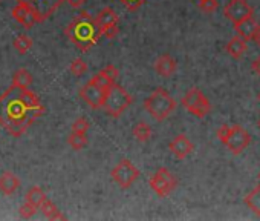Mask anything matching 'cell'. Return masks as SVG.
I'll return each mask as SVG.
<instances>
[{
    "mask_svg": "<svg viewBox=\"0 0 260 221\" xmlns=\"http://www.w3.org/2000/svg\"><path fill=\"white\" fill-rule=\"evenodd\" d=\"M134 137L138 140V142H147V140H150V137H152V128L147 125V123H144V122H140L135 128H134Z\"/></svg>",
    "mask_w": 260,
    "mask_h": 221,
    "instance_id": "cb8c5ba5",
    "label": "cell"
},
{
    "mask_svg": "<svg viewBox=\"0 0 260 221\" xmlns=\"http://www.w3.org/2000/svg\"><path fill=\"white\" fill-rule=\"evenodd\" d=\"M149 184L161 198H166L176 189L178 180L167 168H161L150 177Z\"/></svg>",
    "mask_w": 260,
    "mask_h": 221,
    "instance_id": "8992f818",
    "label": "cell"
},
{
    "mask_svg": "<svg viewBox=\"0 0 260 221\" xmlns=\"http://www.w3.org/2000/svg\"><path fill=\"white\" fill-rule=\"evenodd\" d=\"M2 2H4V0H0V4H2Z\"/></svg>",
    "mask_w": 260,
    "mask_h": 221,
    "instance_id": "ab89813d",
    "label": "cell"
},
{
    "mask_svg": "<svg viewBox=\"0 0 260 221\" xmlns=\"http://www.w3.org/2000/svg\"><path fill=\"white\" fill-rule=\"evenodd\" d=\"M11 16H13V19H14L17 23H20L25 30H29V28L36 26L37 23H42V20H40L37 11H36L32 7H29V5H26V4H22V2H19V4L11 10Z\"/></svg>",
    "mask_w": 260,
    "mask_h": 221,
    "instance_id": "9c48e42d",
    "label": "cell"
},
{
    "mask_svg": "<svg viewBox=\"0 0 260 221\" xmlns=\"http://www.w3.org/2000/svg\"><path fill=\"white\" fill-rule=\"evenodd\" d=\"M13 85L22 86V88H29L32 85V75L28 69L22 68L19 71H16V74L13 75Z\"/></svg>",
    "mask_w": 260,
    "mask_h": 221,
    "instance_id": "603a6c76",
    "label": "cell"
},
{
    "mask_svg": "<svg viewBox=\"0 0 260 221\" xmlns=\"http://www.w3.org/2000/svg\"><path fill=\"white\" fill-rule=\"evenodd\" d=\"M257 98H258V101H260V94H258V97H257Z\"/></svg>",
    "mask_w": 260,
    "mask_h": 221,
    "instance_id": "f35d334b",
    "label": "cell"
},
{
    "mask_svg": "<svg viewBox=\"0 0 260 221\" xmlns=\"http://www.w3.org/2000/svg\"><path fill=\"white\" fill-rule=\"evenodd\" d=\"M89 122L84 119V117H80V119H77L74 123H72V131L74 132H87V129H89Z\"/></svg>",
    "mask_w": 260,
    "mask_h": 221,
    "instance_id": "f546056e",
    "label": "cell"
},
{
    "mask_svg": "<svg viewBox=\"0 0 260 221\" xmlns=\"http://www.w3.org/2000/svg\"><path fill=\"white\" fill-rule=\"evenodd\" d=\"M103 72L112 80V81H116L118 80V75H119V72H118V69L113 66V65H107L104 69H103Z\"/></svg>",
    "mask_w": 260,
    "mask_h": 221,
    "instance_id": "d6a6232c",
    "label": "cell"
},
{
    "mask_svg": "<svg viewBox=\"0 0 260 221\" xmlns=\"http://www.w3.org/2000/svg\"><path fill=\"white\" fill-rule=\"evenodd\" d=\"M118 33H119V28H118V23H115V25H110V26L104 28L101 31V36L109 39V40H112V39H115L118 36Z\"/></svg>",
    "mask_w": 260,
    "mask_h": 221,
    "instance_id": "1f68e13d",
    "label": "cell"
},
{
    "mask_svg": "<svg viewBox=\"0 0 260 221\" xmlns=\"http://www.w3.org/2000/svg\"><path fill=\"white\" fill-rule=\"evenodd\" d=\"M89 81H92V83H93V85H96L98 88L104 89L106 92H107V89H109V88H110V86L115 83V81H112V80H110V78H109V77H107L104 72H103V71H100L98 74H95V75H93V77H92Z\"/></svg>",
    "mask_w": 260,
    "mask_h": 221,
    "instance_id": "484cf974",
    "label": "cell"
},
{
    "mask_svg": "<svg viewBox=\"0 0 260 221\" xmlns=\"http://www.w3.org/2000/svg\"><path fill=\"white\" fill-rule=\"evenodd\" d=\"M182 106L191 113L194 117L198 119H204L210 114L211 110V104L207 100V97L202 94L201 89L198 88H191L182 98Z\"/></svg>",
    "mask_w": 260,
    "mask_h": 221,
    "instance_id": "5b68a950",
    "label": "cell"
},
{
    "mask_svg": "<svg viewBox=\"0 0 260 221\" xmlns=\"http://www.w3.org/2000/svg\"><path fill=\"white\" fill-rule=\"evenodd\" d=\"M254 42H255V45L257 46H260V28H258V31L255 33V36H254V39H252Z\"/></svg>",
    "mask_w": 260,
    "mask_h": 221,
    "instance_id": "8d00e7d4",
    "label": "cell"
},
{
    "mask_svg": "<svg viewBox=\"0 0 260 221\" xmlns=\"http://www.w3.org/2000/svg\"><path fill=\"white\" fill-rule=\"evenodd\" d=\"M17 2L32 7L37 11L40 20L45 22L60 8V5L64 2V0H17Z\"/></svg>",
    "mask_w": 260,
    "mask_h": 221,
    "instance_id": "7c38bea8",
    "label": "cell"
},
{
    "mask_svg": "<svg viewBox=\"0 0 260 221\" xmlns=\"http://www.w3.org/2000/svg\"><path fill=\"white\" fill-rule=\"evenodd\" d=\"M252 8L248 5L246 0H231V2L223 8V16L234 23V26L245 19L252 16Z\"/></svg>",
    "mask_w": 260,
    "mask_h": 221,
    "instance_id": "30bf717a",
    "label": "cell"
},
{
    "mask_svg": "<svg viewBox=\"0 0 260 221\" xmlns=\"http://www.w3.org/2000/svg\"><path fill=\"white\" fill-rule=\"evenodd\" d=\"M132 101H134L132 95H130L121 85L115 81L106 92V101H104L103 109L107 113V116L118 119L124 110L132 104Z\"/></svg>",
    "mask_w": 260,
    "mask_h": 221,
    "instance_id": "277c9868",
    "label": "cell"
},
{
    "mask_svg": "<svg viewBox=\"0 0 260 221\" xmlns=\"http://www.w3.org/2000/svg\"><path fill=\"white\" fill-rule=\"evenodd\" d=\"M112 180L122 189H127L132 186L138 177H140V171L132 164V161L128 160H121L110 172Z\"/></svg>",
    "mask_w": 260,
    "mask_h": 221,
    "instance_id": "52a82bcc",
    "label": "cell"
},
{
    "mask_svg": "<svg viewBox=\"0 0 260 221\" xmlns=\"http://www.w3.org/2000/svg\"><path fill=\"white\" fill-rule=\"evenodd\" d=\"M69 71H71L72 75L81 77V75L87 71V63H86L83 59H75V60H72V63H71V66H69Z\"/></svg>",
    "mask_w": 260,
    "mask_h": 221,
    "instance_id": "4316f807",
    "label": "cell"
},
{
    "mask_svg": "<svg viewBox=\"0 0 260 221\" xmlns=\"http://www.w3.org/2000/svg\"><path fill=\"white\" fill-rule=\"evenodd\" d=\"M66 37L72 45H75L81 52H87L92 46H95L101 37V31L95 22V19L81 11L64 30Z\"/></svg>",
    "mask_w": 260,
    "mask_h": 221,
    "instance_id": "7a4b0ae2",
    "label": "cell"
},
{
    "mask_svg": "<svg viewBox=\"0 0 260 221\" xmlns=\"http://www.w3.org/2000/svg\"><path fill=\"white\" fill-rule=\"evenodd\" d=\"M176 68H178V63H176V60L170 54H162L155 62V71L158 72V75L166 77V78L173 75Z\"/></svg>",
    "mask_w": 260,
    "mask_h": 221,
    "instance_id": "5bb4252c",
    "label": "cell"
},
{
    "mask_svg": "<svg viewBox=\"0 0 260 221\" xmlns=\"http://www.w3.org/2000/svg\"><path fill=\"white\" fill-rule=\"evenodd\" d=\"M249 143H251V135L246 129H243L240 125L230 126V132H228V137L223 145L228 148V151L233 155L242 154L249 146Z\"/></svg>",
    "mask_w": 260,
    "mask_h": 221,
    "instance_id": "ba28073f",
    "label": "cell"
},
{
    "mask_svg": "<svg viewBox=\"0 0 260 221\" xmlns=\"http://www.w3.org/2000/svg\"><path fill=\"white\" fill-rule=\"evenodd\" d=\"M245 204L255 213L260 216V184L257 187H254L246 197H245Z\"/></svg>",
    "mask_w": 260,
    "mask_h": 221,
    "instance_id": "44dd1931",
    "label": "cell"
},
{
    "mask_svg": "<svg viewBox=\"0 0 260 221\" xmlns=\"http://www.w3.org/2000/svg\"><path fill=\"white\" fill-rule=\"evenodd\" d=\"M13 46H14V49L19 52V54H26L31 48H32V39L29 37V36H26V34H20V36H17L16 39H14V42H13Z\"/></svg>",
    "mask_w": 260,
    "mask_h": 221,
    "instance_id": "7402d4cb",
    "label": "cell"
},
{
    "mask_svg": "<svg viewBox=\"0 0 260 221\" xmlns=\"http://www.w3.org/2000/svg\"><path fill=\"white\" fill-rule=\"evenodd\" d=\"M37 209H39V207H36L34 204H31V203L25 201V204L19 209V213H20V216H22V218L28 219V218H32V216L36 215Z\"/></svg>",
    "mask_w": 260,
    "mask_h": 221,
    "instance_id": "f1b7e54d",
    "label": "cell"
},
{
    "mask_svg": "<svg viewBox=\"0 0 260 221\" xmlns=\"http://www.w3.org/2000/svg\"><path fill=\"white\" fill-rule=\"evenodd\" d=\"M45 200H46V195H45L43 189L39 187V186H32V187L25 194V201L34 204V206L39 207V209H40V206L43 204Z\"/></svg>",
    "mask_w": 260,
    "mask_h": 221,
    "instance_id": "d6986e66",
    "label": "cell"
},
{
    "mask_svg": "<svg viewBox=\"0 0 260 221\" xmlns=\"http://www.w3.org/2000/svg\"><path fill=\"white\" fill-rule=\"evenodd\" d=\"M64 2H68L72 8H81L87 0H64Z\"/></svg>",
    "mask_w": 260,
    "mask_h": 221,
    "instance_id": "d590c367",
    "label": "cell"
},
{
    "mask_svg": "<svg viewBox=\"0 0 260 221\" xmlns=\"http://www.w3.org/2000/svg\"><path fill=\"white\" fill-rule=\"evenodd\" d=\"M230 126H231V125H222V126L217 129V139H219V142H220L222 145L225 143V140H226V137H228Z\"/></svg>",
    "mask_w": 260,
    "mask_h": 221,
    "instance_id": "836d02e7",
    "label": "cell"
},
{
    "mask_svg": "<svg viewBox=\"0 0 260 221\" xmlns=\"http://www.w3.org/2000/svg\"><path fill=\"white\" fill-rule=\"evenodd\" d=\"M68 143H69V146L72 149L80 151V149H83L87 145V137H86L84 132H74L72 131L71 135L68 137Z\"/></svg>",
    "mask_w": 260,
    "mask_h": 221,
    "instance_id": "d4e9b609",
    "label": "cell"
},
{
    "mask_svg": "<svg viewBox=\"0 0 260 221\" xmlns=\"http://www.w3.org/2000/svg\"><path fill=\"white\" fill-rule=\"evenodd\" d=\"M95 22H96L100 31H103L104 28L118 23V14H116L112 8H103V10L96 14Z\"/></svg>",
    "mask_w": 260,
    "mask_h": 221,
    "instance_id": "ac0fdd59",
    "label": "cell"
},
{
    "mask_svg": "<svg viewBox=\"0 0 260 221\" xmlns=\"http://www.w3.org/2000/svg\"><path fill=\"white\" fill-rule=\"evenodd\" d=\"M20 186V178L14 172H4L0 175V192L4 195H13Z\"/></svg>",
    "mask_w": 260,
    "mask_h": 221,
    "instance_id": "2e32d148",
    "label": "cell"
},
{
    "mask_svg": "<svg viewBox=\"0 0 260 221\" xmlns=\"http://www.w3.org/2000/svg\"><path fill=\"white\" fill-rule=\"evenodd\" d=\"M80 97L92 109H101L104 106V101H106V91L101 89V88H98L92 81H87L80 89Z\"/></svg>",
    "mask_w": 260,
    "mask_h": 221,
    "instance_id": "8fae6325",
    "label": "cell"
},
{
    "mask_svg": "<svg viewBox=\"0 0 260 221\" xmlns=\"http://www.w3.org/2000/svg\"><path fill=\"white\" fill-rule=\"evenodd\" d=\"M45 113L46 107L29 88L11 83L0 95V126L13 137H22Z\"/></svg>",
    "mask_w": 260,
    "mask_h": 221,
    "instance_id": "6da1fadb",
    "label": "cell"
},
{
    "mask_svg": "<svg viewBox=\"0 0 260 221\" xmlns=\"http://www.w3.org/2000/svg\"><path fill=\"white\" fill-rule=\"evenodd\" d=\"M144 107L155 120L162 122L167 117H170V114L175 110L176 101L173 100V97L164 88H156L144 100Z\"/></svg>",
    "mask_w": 260,
    "mask_h": 221,
    "instance_id": "3957f363",
    "label": "cell"
},
{
    "mask_svg": "<svg viewBox=\"0 0 260 221\" xmlns=\"http://www.w3.org/2000/svg\"><path fill=\"white\" fill-rule=\"evenodd\" d=\"M119 2H121L128 11H137L138 8H141V7L146 4V0H119Z\"/></svg>",
    "mask_w": 260,
    "mask_h": 221,
    "instance_id": "4dcf8cb0",
    "label": "cell"
},
{
    "mask_svg": "<svg viewBox=\"0 0 260 221\" xmlns=\"http://www.w3.org/2000/svg\"><path fill=\"white\" fill-rule=\"evenodd\" d=\"M246 48H248V46H246V40H243L240 36H234V37L226 43L225 51L228 52L230 57H233V59H240V57L245 54Z\"/></svg>",
    "mask_w": 260,
    "mask_h": 221,
    "instance_id": "e0dca14e",
    "label": "cell"
},
{
    "mask_svg": "<svg viewBox=\"0 0 260 221\" xmlns=\"http://www.w3.org/2000/svg\"><path fill=\"white\" fill-rule=\"evenodd\" d=\"M169 149L178 160H184L194 151V145L188 140V137H185L184 134H179L170 142Z\"/></svg>",
    "mask_w": 260,
    "mask_h": 221,
    "instance_id": "4fadbf2b",
    "label": "cell"
},
{
    "mask_svg": "<svg viewBox=\"0 0 260 221\" xmlns=\"http://www.w3.org/2000/svg\"><path fill=\"white\" fill-rule=\"evenodd\" d=\"M234 28H236V31H237V36H240L243 40L249 42V40H252V39H254V36H255V33L258 31V28H260V26L257 25V22H255L254 16H251V17L245 19L243 22L237 23Z\"/></svg>",
    "mask_w": 260,
    "mask_h": 221,
    "instance_id": "9a60e30c",
    "label": "cell"
},
{
    "mask_svg": "<svg viewBox=\"0 0 260 221\" xmlns=\"http://www.w3.org/2000/svg\"><path fill=\"white\" fill-rule=\"evenodd\" d=\"M198 5H199L201 11H204L207 14H213L217 10L219 2H217V0H199Z\"/></svg>",
    "mask_w": 260,
    "mask_h": 221,
    "instance_id": "83f0119b",
    "label": "cell"
},
{
    "mask_svg": "<svg viewBox=\"0 0 260 221\" xmlns=\"http://www.w3.org/2000/svg\"><path fill=\"white\" fill-rule=\"evenodd\" d=\"M258 178H260V174H258Z\"/></svg>",
    "mask_w": 260,
    "mask_h": 221,
    "instance_id": "60d3db41",
    "label": "cell"
},
{
    "mask_svg": "<svg viewBox=\"0 0 260 221\" xmlns=\"http://www.w3.org/2000/svg\"><path fill=\"white\" fill-rule=\"evenodd\" d=\"M251 71H252L255 75L260 77V56L255 57V59L252 60V63H251Z\"/></svg>",
    "mask_w": 260,
    "mask_h": 221,
    "instance_id": "e575fe53",
    "label": "cell"
},
{
    "mask_svg": "<svg viewBox=\"0 0 260 221\" xmlns=\"http://www.w3.org/2000/svg\"><path fill=\"white\" fill-rule=\"evenodd\" d=\"M257 126H258V129H260V119H258V122H257Z\"/></svg>",
    "mask_w": 260,
    "mask_h": 221,
    "instance_id": "74e56055",
    "label": "cell"
},
{
    "mask_svg": "<svg viewBox=\"0 0 260 221\" xmlns=\"http://www.w3.org/2000/svg\"><path fill=\"white\" fill-rule=\"evenodd\" d=\"M40 210H42V213L46 216V218H49V219H64L66 216L57 209V206L51 201V200H45L43 201V204L40 206Z\"/></svg>",
    "mask_w": 260,
    "mask_h": 221,
    "instance_id": "ffe728a7",
    "label": "cell"
}]
</instances>
